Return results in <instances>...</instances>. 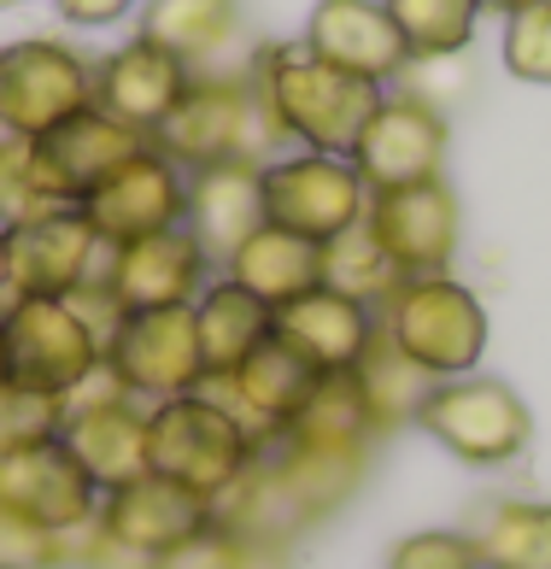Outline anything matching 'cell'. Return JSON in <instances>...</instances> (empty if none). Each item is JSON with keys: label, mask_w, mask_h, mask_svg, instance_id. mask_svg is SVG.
<instances>
[{"label": "cell", "mask_w": 551, "mask_h": 569, "mask_svg": "<svg viewBox=\"0 0 551 569\" xmlns=\"http://www.w3.org/2000/svg\"><path fill=\"white\" fill-rule=\"evenodd\" d=\"M211 522H218L211 517V499L188 493V488H177V481H164L153 470H147L141 481H130V488L100 499V535L112 546H123L130 558H141V563L171 558L177 546L200 540Z\"/></svg>", "instance_id": "17"}, {"label": "cell", "mask_w": 551, "mask_h": 569, "mask_svg": "<svg viewBox=\"0 0 551 569\" xmlns=\"http://www.w3.org/2000/svg\"><path fill=\"white\" fill-rule=\"evenodd\" d=\"M522 7H534V0H481V12H504V18L522 12Z\"/></svg>", "instance_id": "41"}, {"label": "cell", "mask_w": 551, "mask_h": 569, "mask_svg": "<svg viewBox=\"0 0 551 569\" xmlns=\"http://www.w3.org/2000/svg\"><path fill=\"white\" fill-rule=\"evenodd\" d=\"M12 306V282H7V247H0V311Z\"/></svg>", "instance_id": "42"}, {"label": "cell", "mask_w": 551, "mask_h": 569, "mask_svg": "<svg viewBox=\"0 0 551 569\" xmlns=\"http://www.w3.org/2000/svg\"><path fill=\"white\" fill-rule=\"evenodd\" d=\"M399 282H405V277H399V264L381 252V241L370 236L364 223L347 229V236H334V241H323V288L381 311L399 293Z\"/></svg>", "instance_id": "31"}, {"label": "cell", "mask_w": 551, "mask_h": 569, "mask_svg": "<svg viewBox=\"0 0 551 569\" xmlns=\"http://www.w3.org/2000/svg\"><path fill=\"white\" fill-rule=\"evenodd\" d=\"M259 188H264V223L288 229V236H305L317 247L358 229L364 212H370V188H364V177H358V164L334 159V153L264 159Z\"/></svg>", "instance_id": "9"}, {"label": "cell", "mask_w": 551, "mask_h": 569, "mask_svg": "<svg viewBox=\"0 0 551 569\" xmlns=\"http://www.w3.org/2000/svg\"><path fill=\"white\" fill-rule=\"evenodd\" d=\"M223 277L236 288H247L252 300H264L270 311H282V306L300 300V293L323 288V247L264 223L223 259Z\"/></svg>", "instance_id": "25"}, {"label": "cell", "mask_w": 551, "mask_h": 569, "mask_svg": "<svg viewBox=\"0 0 551 569\" xmlns=\"http://www.w3.org/2000/svg\"><path fill=\"white\" fill-rule=\"evenodd\" d=\"M0 7H18V0H0Z\"/></svg>", "instance_id": "44"}, {"label": "cell", "mask_w": 551, "mask_h": 569, "mask_svg": "<svg viewBox=\"0 0 551 569\" xmlns=\"http://www.w3.org/2000/svg\"><path fill=\"white\" fill-rule=\"evenodd\" d=\"M252 458H259V435L211 388L147 406V470L188 493L218 499Z\"/></svg>", "instance_id": "2"}, {"label": "cell", "mask_w": 551, "mask_h": 569, "mask_svg": "<svg viewBox=\"0 0 551 569\" xmlns=\"http://www.w3.org/2000/svg\"><path fill=\"white\" fill-rule=\"evenodd\" d=\"M211 282V252L194 241V229L177 223L164 236L106 247L94 293L118 311H164V306H194Z\"/></svg>", "instance_id": "12"}, {"label": "cell", "mask_w": 551, "mask_h": 569, "mask_svg": "<svg viewBox=\"0 0 551 569\" xmlns=\"http://www.w3.org/2000/svg\"><path fill=\"white\" fill-rule=\"evenodd\" d=\"M147 136H136L130 123L106 118L100 107L77 112L71 123L24 141V164H30V188L41 206H82L89 188H100L130 153H141Z\"/></svg>", "instance_id": "14"}, {"label": "cell", "mask_w": 551, "mask_h": 569, "mask_svg": "<svg viewBox=\"0 0 551 569\" xmlns=\"http://www.w3.org/2000/svg\"><path fill=\"white\" fill-rule=\"evenodd\" d=\"M270 563H276V552H259V546H247V540H236L229 529L211 522L200 540L177 546L171 558H159V563H147V569H270Z\"/></svg>", "instance_id": "38"}, {"label": "cell", "mask_w": 551, "mask_h": 569, "mask_svg": "<svg viewBox=\"0 0 551 569\" xmlns=\"http://www.w3.org/2000/svg\"><path fill=\"white\" fill-rule=\"evenodd\" d=\"M264 159H229L188 171V229L211 252V264H223L252 229H264V188H259Z\"/></svg>", "instance_id": "24"}, {"label": "cell", "mask_w": 551, "mask_h": 569, "mask_svg": "<svg viewBox=\"0 0 551 569\" xmlns=\"http://www.w3.org/2000/svg\"><path fill=\"white\" fill-rule=\"evenodd\" d=\"M66 429V399L24 388V382H0V458H18L30 447H48Z\"/></svg>", "instance_id": "34"}, {"label": "cell", "mask_w": 551, "mask_h": 569, "mask_svg": "<svg viewBox=\"0 0 551 569\" xmlns=\"http://www.w3.org/2000/svg\"><path fill=\"white\" fill-rule=\"evenodd\" d=\"M0 569H71L66 535L41 529V522L18 517L12 505H0Z\"/></svg>", "instance_id": "36"}, {"label": "cell", "mask_w": 551, "mask_h": 569, "mask_svg": "<svg viewBox=\"0 0 551 569\" xmlns=\"http://www.w3.org/2000/svg\"><path fill=\"white\" fill-rule=\"evenodd\" d=\"M7 376L53 399H71L106 358V329L82 300H12L0 311Z\"/></svg>", "instance_id": "5"}, {"label": "cell", "mask_w": 551, "mask_h": 569, "mask_svg": "<svg viewBox=\"0 0 551 569\" xmlns=\"http://www.w3.org/2000/svg\"><path fill=\"white\" fill-rule=\"evenodd\" d=\"M100 365L112 370V382L130 399H141V406H159V399L206 388L194 306L123 311V318L106 329V358H100Z\"/></svg>", "instance_id": "8"}, {"label": "cell", "mask_w": 551, "mask_h": 569, "mask_svg": "<svg viewBox=\"0 0 551 569\" xmlns=\"http://www.w3.org/2000/svg\"><path fill=\"white\" fill-rule=\"evenodd\" d=\"M375 323L434 382L475 376L481 352H487V306L452 270L447 277H405L393 300L375 311Z\"/></svg>", "instance_id": "3"}, {"label": "cell", "mask_w": 551, "mask_h": 569, "mask_svg": "<svg viewBox=\"0 0 551 569\" xmlns=\"http://www.w3.org/2000/svg\"><path fill=\"white\" fill-rule=\"evenodd\" d=\"M194 329H200V358H206V382H223L241 358L276 335V311L264 300H252L247 288L229 277H211L206 293L194 300Z\"/></svg>", "instance_id": "27"}, {"label": "cell", "mask_w": 551, "mask_h": 569, "mask_svg": "<svg viewBox=\"0 0 551 569\" xmlns=\"http://www.w3.org/2000/svg\"><path fill=\"white\" fill-rule=\"evenodd\" d=\"M0 382H7V341H0Z\"/></svg>", "instance_id": "43"}, {"label": "cell", "mask_w": 551, "mask_h": 569, "mask_svg": "<svg viewBox=\"0 0 551 569\" xmlns=\"http://www.w3.org/2000/svg\"><path fill=\"white\" fill-rule=\"evenodd\" d=\"M504 71L522 77V82H540L551 89V0H534L504 18Z\"/></svg>", "instance_id": "35"}, {"label": "cell", "mask_w": 551, "mask_h": 569, "mask_svg": "<svg viewBox=\"0 0 551 569\" xmlns=\"http://www.w3.org/2000/svg\"><path fill=\"white\" fill-rule=\"evenodd\" d=\"M153 147L182 171H206V164L229 159H259L270 147V130L259 118L247 71H194L188 94L177 100V112L153 130Z\"/></svg>", "instance_id": "6"}, {"label": "cell", "mask_w": 551, "mask_h": 569, "mask_svg": "<svg viewBox=\"0 0 551 569\" xmlns=\"http://www.w3.org/2000/svg\"><path fill=\"white\" fill-rule=\"evenodd\" d=\"M188 82H194V71H188L177 53H164L159 41L136 36V41H123V48H112L106 59H94V107L153 141V130L188 94Z\"/></svg>", "instance_id": "19"}, {"label": "cell", "mask_w": 551, "mask_h": 569, "mask_svg": "<svg viewBox=\"0 0 551 569\" xmlns=\"http://www.w3.org/2000/svg\"><path fill=\"white\" fill-rule=\"evenodd\" d=\"M270 458L282 463L288 488L300 493L311 522L341 511V505L364 488V470H370V458H358V452H300V447H282V440H270Z\"/></svg>", "instance_id": "32"}, {"label": "cell", "mask_w": 551, "mask_h": 569, "mask_svg": "<svg viewBox=\"0 0 551 569\" xmlns=\"http://www.w3.org/2000/svg\"><path fill=\"white\" fill-rule=\"evenodd\" d=\"M393 30L405 36L411 59H440V53H470L481 0H381Z\"/></svg>", "instance_id": "33"}, {"label": "cell", "mask_w": 551, "mask_h": 569, "mask_svg": "<svg viewBox=\"0 0 551 569\" xmlns=\"http://www.w3.org/2000/svg\"><path fill=\"white\" fill-rule=\"evenodd\" d=\"M59 447L82 463V476H89L100 493L130 488V481L147 476V406L123 393L112 382V370L100 365L89 382L66 399Z\"/></svg>", "instance_id": "11"}, {"label": "cell", "mask_w": 551, "mask_h": 569, "mask_svg": "<svg viewBox=\"0 0 551 569\" xmlns=\"http://www.w3.org/2000/svg\"><path fill=\"white\" fill-rule=\"evenodd\" d=\"M276 335H282L293 352H305L323 376H352V370L370 358L381 323H375L370 306L347 300V293L311 288V293H300L293 306L276 311Z\"/></svg>", "instance_id": "23"}, {"label": "cell", "mask_w": 551, "mask_h": 569, "mask_svg": "<svg viewBox=\"0 0 551 569\" xmlns=\"http://www.w3.org/2000/svg\"><path fill=\"white\" fill-rule=\"evenodd\" d=\"M241 0H141V30L159 41L164 53H177L188 71H206L211 59H223L241 41Z\"/></svg>", "instance_id": "26"}, {"label": "cell", "mask_w": 551, "mask_h": 569, "mask_svg": "<svg viewBox=\"0 0 551 569\" xmlns=\"http://www.w3.org/2000/svg\"><path fill=\"white\" fill-rule=\"evenodd\" d=\"M317 382H323V370H317L305 352H293L282 335H270V341L252 347L223 382H206V388L259 435V447H270V440L293 423V411L317 393Z\"/></svg>", "instance_id": "18"}, {"label": "cell", "mask_w": 551, "mask_h": 569, "mask_svg": "<svg viewBox=\"0 0 551 569\" xmlns=\"http://www.w3.org/2000/svg\"><path fill=\"white\" fill-rule=\"evenodd\" d=\"M0 247H7L12 300H77L100 282L106 264V241L77 206H48L24 223H7Z\"/></svg>", "instance_id": "10"}, {"label": "cell", "mask_w": 551, "mask_h": 569, "mask_svg": "<svg viewBox=\"0 0 551 569\" xmlns=\"http://www.w3.org/2000/svg\"><path fill=\"white\" fill-rule=\"evenodd\" d=\"M470 540L481 569H551V499H487Z\"/></svg>", "instance_id": "29"}, {"label": "cell", "mask_w": 551, "mask_h": 569, "mask_svg": "<svg viewBox=\"0 0 551 569\" xmlns=\"http://www.w3.org/2000/svg\"><path fill=\"white\" fill-rule=\"evenodd\" d=\"M364 229L399 264V277H447L458 259V241H463V206L447 177L411 182V188H381V194H370Z\"/></svg>", "instance_id": "13"}, {"label": "cell", "mask_w": 551, "mask_h": 569, "mask_svg": "<svg viewBox=\"0 0 551 569\" xmlns=\"http://www.w3.org/2000/svg\"><path fill=\"white\" fill-rule=\"evenodd\" d=\"M388 569H481L470 529H417L388 552Z\"/></svg>", "instance_id": "37"}, {"label": "cell", "mask_w": 551, "mask_h": 569, "mask_svg": "<svg viewBox=\"0 0 551 569\" xmlns=\"http://www.w3.org/2000/svg\"><path fill=\"white\" fill-rule=\"evenodd\" d=\"M300 41L317 59H329V66L375 82V89L399 82L405 66H411L405 36L393 30V18H388L381 0H317Z\"/></svg>", "instance_id": "20"}, {"label": "cell", "mask_w": 551, "mask_h": 569, "mask_svg": "<svg viewBox=\"0 0 551 569\" xmlns=\"http://www.w3.org/2000/svg\"><path fill=\"white\" fill-rule=\"evenodd\" d=\"M94 107V59L59 36H24L0 48V136L36 141Z\"/></svg>", "instance_id": "7"}, {"label": "cell", "mask_w": 551, "mask_h": 569, "mask_svg": "<svg viewBox=\"0 0 551 569\" xmlns=\"http://www.w3.org/2000/svg\"><path fill=\"white\" fill-rule=\"evenodd\" d=\"M247 82H252L270 141H300V153H334V159H352L370 112L388 94L375 82L317 59L305 41L259 48L247 59Z\"/></svg>", "instance_id": "1"}, {"label": "cell", "mask_w": 551, "mask_h": 569, "mask_svg": "<svg viewBox=\"0 0 551 569\" xmlns=\"http://www.w3.org/2000/svg\"><path fill=\"white\" fill-rule=\"evenodd\" d=\"M447 112H434L429 100H417L405 89H388L381 107L370 112L364 136L352 147V164L364 177L370 194L381 188H411V182H434L447 171Z\"/></svg>", "instance_id": "16"}, {"label": "cell", "mask_w": 551, "mask_h": 569, "mask_svg": "<svg viewBox=\"0 0 551 569\" xmlns=\"http://www.w3.org/2000/svg\"><path fill=\"white\" fill-rule=\"evenodd\" d=\"M352 376H358V393H364V411H370L375 440L393 435V429H405V423H417L422 406H429V393H434V376H422L411 358L388 341V335H375L370 358Z\"/></svg>", "instance_id": "30"}, {"label": "cell", "mask_w": 551, "mask_h": 569, "mask_svg": "<svg viewBox=\"0 0 551 569\" xmlns=\"http://www.w3.org/2000/svg\"><path fill=\"white\" fill-rule=\"evenodd\" d=\"M211 517H218V529H229L236 540L259 546V552H276V558L311 529V511L300 505V493L288 488V476H282V463L270 458V447H259V458L211 499Z\"/></svg>", "instance_id": "22"}, {"label": "cell", "mask_w": 551, "mask_h": 569, "mask_svg": "<svg viewBox=\"0 0 551 569\" xmlns=\"http://www.w3.org/2000/svg\"><path fill=\"white\" fill-rule=\"evenodd\" d=\"M399 89L429 100L434 112H447L452 100L470 94V53H440V59H411L405 77H399Z\"/></svg>", "instance_id": "39"}, {"label": "cell", "mask_w": 551, "mask_h": 569, "mask_svg": "<svg viewBox=\"0 0 551 569\" xmlns=\"http://www.w3.org/2000/svg\"><path fill=\"white\" fill-rule=\"evenodd\" d=\"M100 488L82 476V463L48 440V447H30L18 458H0V505H12L18 517L41 522L53 535H71V529H89L100 517Z\"/></svg>", "instance_id": "21"}, {"label": "cell", "mask_w": 551, "mask_h": 569, "mask_svg": "<svg viewBox=\"0 0 551 569\" xmlns=\"http://www.w3.org/2000/svg\"><path fill=\"white\" fill-rule=\"evenodd\" d=\"M276 440H282V447H300V452H358V458H370L375 429H370L364 393H358V376H323L317 393L293 411V423Z\"/></svg>", "instance_id": "28"}, {"label": "cell", "mask_w": 551, "mask_h": 569, "mask_svg": "<svg viewBox=\"0 0 551 569\" xmlns=\"http://www.w3.org/2000/svg\"><path fill=\"white\" fill-rule=\"evenodd\" d=\"M53 7L77 30H112V24H123V18L141 7V0H53Z\"/></svg>", "instance_id": "40"}, {"label": "cell", "mask_w": 551, "mask_h": 569, "mask_svg": "<svg viewBox=\"0 0 551 569\" xmlns=\"http://www.w3.org/2000/svg\"><path fill=\"white\" fill-rule=\"evenodd\" d=\"M77 212L94 223V236L106 247L164 236V229L188 223V171L171 164L153 141H147L141 153L123 159L100 188H89V200H82Z\"/></svg>", "instance_id": "15"}, {"label": "cell", "mask_w": 551, "mask_h": 569, "mask_svg": "<svg viewBox=\"0 0 551 569\" xmlns=\"http://www.w3.org/2000/svg\"><path fill=\"white\" fill-rule=\"evenodd\" d=\"M417 429L470 470H504L528 452L534 417H528V399L499 376H452V382H434Z\"/></svg>", "instance_id": "4"}]
</instances>
